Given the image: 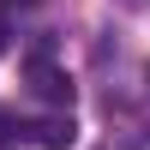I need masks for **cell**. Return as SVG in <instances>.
Here are the masks:
<instances>
[{"instance_id": "obj_1", "label": "cell", "mask_w": 150, "mask_h": 150, "mask_svg": "<svg viewBox=\"0 0 150 150\" xmlns=\"http://www.w3.org/2000/svg\"><path fill=\"white\" fill-rule=\"evenodd\" d=\"M30 90L42 96V102H54V108H66V102H72V78H66L48 54H36V60H30Z\"/></svg>"}, {"instance_id": "obj_2", "label": "cell", "mask_w": 150, "mask_h": 150, "mask_svg": "<svg viewBox=\"0 0 150 150\" xmlns=\"http://www.w3.org/2000/svg\"><path fill=\"white\" fill-rule=\"evenodd\" d=\"M30 132H36L42 150H72V144H78V120H72V114H42Z\"/></svg>"}, {"instance_id": "obj_3", "label": "cell", "mask_w": 150, "mask_h": 150, "mask_svg": "<svg viewBox=\"0 0 150 150\" xmlns=\"http://www.w3.org/2000/svg\"><path fill=\"white\" fill-rule=\"evenodd\" d=\"M18 144H24V126L12 114H0V150H18Z\"/></svg>"}, {"instance_id": "obj_4", "label": "cell", "mask_w": 150, "mask_h": 150, "mask_svg": "<svg viewBox=\"0 0 150 150\" xmlns=\"http://www.w3.org/2000/svg\"><path fill=\"white\" fill-rule=\"evenodd\" d=\"M0 54H6V24H0Z\"/></svg>"}, {"instance_id": "obj_5", "label": "cell", "mask_w": 150, "mask_h": 150, "mask_svg": "<svg viewBox=\"0 0 150 150\" xmlns=\"http://www.w3.org/2000/svg\"><path fill=\"white\" fill-rule=\"evenodd\" d=\"M6 6H36V0H6Z\"/></svg>"}]
</instances>
